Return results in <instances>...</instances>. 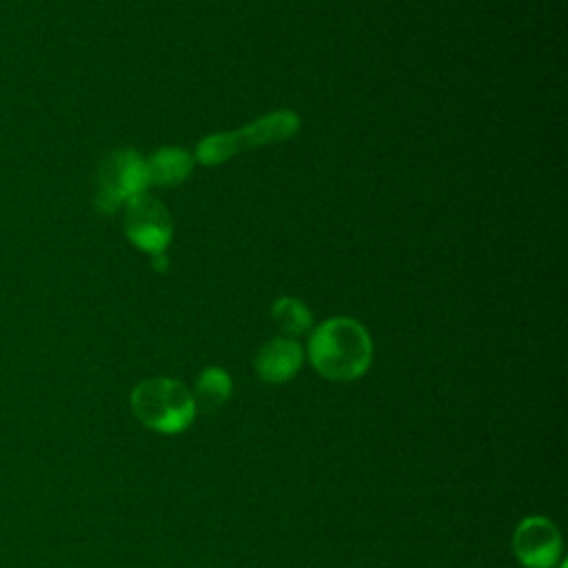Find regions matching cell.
Wrapping results in <instances>:
<instances>
[{
    "mask_svg": "<svg viewBox=\"0 0 568 568\" xmlns=\"http://www.w3.org/2000/svg\"><path fill=\"white\" fill-rule=\"evenodd\" d=\"M297 124L300 122H297V115L293 111H277V113L264 115V118L255 120L253 124L244 126L242 131L217 133V135L204 138L197 146V160L202 164H217V162L235 155L237 151H242L246 146H257V144L284 140V138L293 135Z\"/></svg>",
    "mask_w": 568,
    "mask_h": 568,
    "instance_id": "obj_3",
    "label": "cell"
},
{
    "mask_svg": "<svg viewBox=\"0 0 568 568\" xmlns=\"http://www.w3.org/2000/svg\"><path fill=\"white\" fill-rule=\"evenodd\" d=\"M233 390V382L229 377V373L224 368L217 366H209L200 373L197 382H195V406H200L202 410H217Z\"/></svg>",
    "mask_w": 568,
    "mask_h": 568,
    "instance_id": "obj_9",
    "label": "cell"
},
{
    "mask_svg": "<svg viewBox=\"0 0 568 568\" xmlns=\"http://www.w3.org/2000/svg\"><path fill=\"white\" fill-rule=\"evenodd\" d=\"M302 357V346L295 339L275 337L260 348L255 357V368L264 382L282 384L288 382L300 371Z\"/></svg>",
    "mask_w": 568,
    "mask_h": 568,
    "instance_id": "obj_7",
    "label": "cell"
},
{
    "mask_svg": "<svg viewBox=\"0 0 568 568\" xmlns=\"http://www.w3.org/2000/svg\"><path fill=\"white\" fill-rule=\"evenodd\" d=\"M273 320L275 324L286 333V335H300L311 328V311L306 308L304 302L295 297H280L273 308Z\"/></svg>",
    "mask_w": 568,
    "mask_h": 568,
    "instance_id": "obj_10",
    "label": "cell"
},
{
    "mask_svg": "<svg viewBox=\"0 0 568 568\" xmlns=\"http://www.w3.org/2000/svg\"><path fill=\"white\" fill-rule=\"evenodd\" d=\"M149 169V182L162 184V186H175L180 184L193 169V158L184 149L166 146L160 149L146 160Z\"/></svg>",
    "mask_w": 568,
    "mask_h": 568,
    "instance_id": "obj_8",
    "label": "cell"
},
{
    "mask_svg": "<svg viewBox=\"0 0 568 568\" xmlns=\"http://www.w3.org/2000/svg\"><path fill=\"white\" fill-rule=\"evenodd\" d=\"M149 184V169L146 160H142L135 151H115L102 169V189H100V204L106 211H113L122 200L129 202L131 197L144 193Z\"/></svg>",
    "mask_w": 568,
    "mask_h": 568,
    "instance_id": "obj_5",
    "label": "cell"
},
{
    "mask_svg": "<svg viewBox=\"0 0 568 568\" xmlns=\"http://www.w3.org/2000/svg\"><path fill=\"white\" fill-rule=\"evenodd\" d=\"M131 410L146 428L175 435L191 426L195 399L184 384L169 377H151L133 388Z\"/></svg>",
    "mask_w": 568,
    "mask_h": 568,
    "instance_id": "obj_2",
    "label": "cell"
},
{
    "mask_svg": "<svg viewBox=\"0 0 568 568\" xmlns=\"http://www.w3.org/2000/svg\"><path fill=\"white\" fill-rule=\"evenodd\" d=\"M124 231L135 246L155 255L164 253L173 235V224L169 211L162 206L160 200L140 193L126 202Z\"/></svg>",
    "mask_w": 568,
    "mask_h": 568,
    "instance_id": "obj_4",
    "label": "cell"
},
{
    "mask_svg": "<svg viewBox=\"0 0 568 568\" xmlns=\"http://www.w3.org/2000/svg\"><path fill=\"white\" fill-rule=\"evenodd\" d=\"M308 355L322 377L351 382L368 371L373 342L359 322L351 317H331L313 331Z\"/></svg>",
    "mask_w": 568,
    "mask_h": 568,
    "instance_id": "obj_1",
    "label": "cell"
},
{
    "mask_svg": "<svg viewBox=\"0 0 568 568\" xmlns=\"http://www.w3.org/2000/svg\"><path fill=\"white\" fill-rule=\"evenodd\" d=\"M513 550L526 568H552L561 552V537L548 519L526 517L515 530Z\"/></svg>",
    "mask_w": 568,
    "mask_h": 568,
    "instance_id": "obj_6",
    "label": "cell"
}]
</instances>
